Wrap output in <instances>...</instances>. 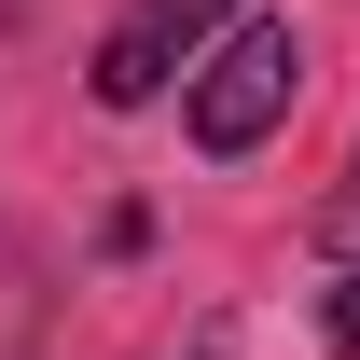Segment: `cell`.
Returning <instances> with one entry per match:
<instances>
[{"mask_svg": "<svg viewBox=\"0 0 360 360\" xmlns=\"http://www.w3.org/2000/svg\"><path fill=\"white\" fill-rule=\"evenodd\" d=\"M291 84H305V42H291L277 14L236 0V42L194 70V153H222V167H236V153H264L277 111H291Z\"/></svg>", "mask_w": 360, "mask_h": 360, "instance_id": "1", "label": "cell"}, {"mask_svg": "<svg viewBox=\"0 0 360 360\" xmlns=\"http://www.w3.org/2000/svg\"><path fill=\"white\" fill-rule=\"evenodd\" d=\"M222 14H236V0H125L111 42H97V111H153L167 70H194V42H208Z\"/></svg>", "mask_w": 360, "mask_h": 360, "instance_id": "2", "label": "cell"}, {"mask_svg": "<svg viewBox=\"0 0 360 360\" xmlns=\"http://www.w3.org/2000/svg\"><path fill=\"white\" fill-rule=\"evenodd\" d=\"M319 333H333V347H360V277L333 291V305H319Z\"/></svg>", "mask_w": 360, "mask_h": 360, "instance_id": "3", "label": "cell"}, {"mask_svg": "<svg viewBox=\"0 0 360 360\" xmlns=\"http://www.w3.org/2000/svg\"><path fill=\"white\" fill-rule=\"evenodd\" d=\"M347 180H360V167H347Z\"/></svg>", "mask_w": 360, "mask_h": 360, "instance_id": "4", "label": "cell"}]
</instances>
